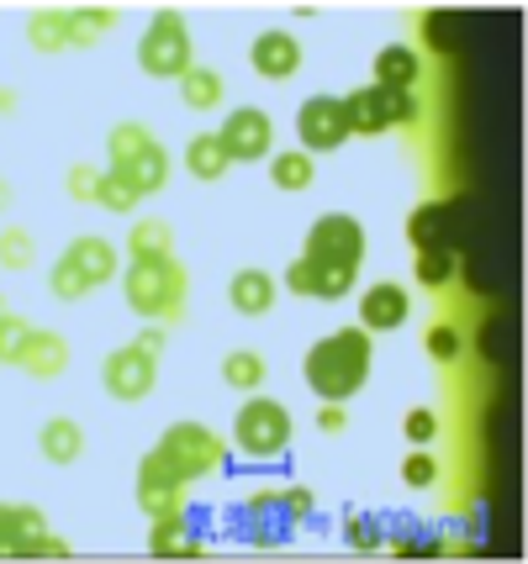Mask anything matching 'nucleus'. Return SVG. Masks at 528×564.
Instances as JSON below:
<instances>
[{"mask_svg":"<svg viewBox=\"0 0 528 564\" xmlns=\"http://www.w3.org/2000/svg\"><path fill=\"white\" fill-rule=\"evenodd\" d=\"M227 295H233V306H238L244 317H265V312L276 306V280L265 270H238L233 285H227Z\"/></svg>","mask_w":528,"mask_h":564,"instance_id":"nucleus-20","label":"nucleus"},{"mask_svg":"<svg viewBox=\"0 0 528 564\" xmlns=\"http://www.w3.org/2000/svg\"><path fill=\"white\" fill-rule=\"evenodd\" d=\"M180 96H185L191 111H212L223 100V74L206 69V64H191V69L180 74Z\"/></svg>","mask_w":528,"mask_h":564,"instance_id":"nucleus-25","label":"nucleus"},{"mask_svg":"<svg viewBox=\"0 0 528 564\" xmlns=\"http://www.w3.org/2000/svg\"><path fill=\"white\" fill-rule=\"evenodd\" d=\"M138 348H149V354H159V348H164V327H149V333L138 338Z\"/></svg>","mask_w":528,"mask_h":564,"instance_id":"nucleus-43","label":"nucleus"},{"mask_svg":"<svg viewBox=\"0 0 528 564\" xmlns=\"http://www.w3.org/2000/svg\"><path fill=\"white\" fill-rule=\"evenodd\" d=\"M270 180H276L280 191H306V185H312V159L297 153V148H291V153H276V159H270Z\"/></svg>","mask_w":528,"mask_h":564,"instance_id":"nucleus-30","label":"nucleus"},{"mask_svg":"<svg viewBox=\"0 0 528 564\" xmlns=\"http://www.w3.org/2000/svg\"><path fill=\"white\" fill-rule=\"evenodd\" d=\"M402 322H407L402 285L380 280V285H370V291L359 295V327H365V333H391V327H402Z\"/></svg>","mask_w":528,"mask_h":564,"instance_id":"nucleus-17","label":"nucleus"},{"mask_svg":"<svg viewBox=\"0 0 528 564\" xmlns=\"http://www.w3.org/2000/svg\"><path fill=\"white\" fill-rule=\"evenodd\" d=\"M96 191H101V170L75 164V170H69V196H75V200H96Z\"/></svg>","mask_w":528,"mask_h":564,"instance_id":"nucleus-39","label":"nucleus"},{"mask_svg":"<svg viewBox=\"0 0 528 564\" xmlns=\"http://www.w3.org/2000/svg\"><path fill=\"white\" fill-rule=\"evenodd\" d=\"M111 174L127 180L138 196H153V191H164V180H170V153L153 143L149 132L138 122H122L111 132Z\"/></svg>","mask_w":528,"mask_h":564,"instance_id":"nucleus-3","label":"nucleus"},{"mask_svg":"<svg viewBox=\"0 0 528 564\" xmlns=\"http://www.w3.org/2000/svg\"><path fill=\"white\" fill-rule=\"evenodd\" d=\"M223 380L233 391H259V380H265V359L249 354V348H233L223 359Z\"/></svg>","mask_w":528,"mask_h":564,"instance_id":"nucleus-29","label":"nucleus"},{"mask_svg":"<svg viewBox=\"0 0 528 564\" xmlns=\"http://www.w3.org/2000/svg\"><path fill=\"white\" fill-rule=\"evenodd\" d=\"M249 64H254V74H265V79H291V74L302 69V43H297V32H280V26L259 32L254 48H249Z\"/></svg>","mask_w":528,"mask_h":564,"instance_id":"nucleus-16","label":"nucleus"},{"mask_svg":"<svg viewBox=\"0 0 528 564\" xmlns=\"http://www.w3.org/2000/svg\"><path fill=\"white\" fill-rule=\"evenodd\" d=\"M0 264L6 270H26L32 264V238H26L22 227H6L0 232Z\"/></svg>","mask_w":528,"mask_h":564,"instance_id":"nucleus-33","label":"nucleus"},{"mask_svg":"<svg viewBox=\"0 0 528 564\" xmlns=\"http://www.w3.org/2000/svg\"><path fill=\"white\" fill-rule=\"evenodd\" d=\"M280 501H285V517H306V512H312V491H302V486H297V491H280Z\"/></svg>","mask_w":528,"mask_h":564,"instance_id":"nucleus-41","label":"nucleus"},{"mask_svg":"<svg viewBox=\"0 0 528 564\" xmlns=\"http://www.w3.org/2000/svg\"><path fill=\"white\" fill-rule=\"evenodd\" d=\"M17 365H22L26 375H37V380H53V375H64V369H69V344H64L58 333H43V327H37V333L26 338V348H22V359H17Z\"/></svg>","mask_w":528,"mask_h":564,"instance_id":"nucleus-18","label":"nucleus"},{"mask_svg":"<svg viewBox=\"0 0 528 564\" xmlns=\"http://www.w3.org/2000/svg\"><path fill=\"white\" fill-rule=\"evenodd\" d=\"M428 354L444 359V365L460 359V333H454V327H428Z\"/></svg>","mask_w":528,"mask_h":564,"instance_id":"nucleus-40","label":"nucleus"},{"mask_svg":"<svg viewBox=\"0 0 528 564\" xmlns=\"http://www.w3.org/2000/svg\"><path fill=\"white\" fill-rule=\"evenodd\" d=\"M37 448H43V459H49V465H75L79 454H85V433H79V422L53 417V422H43Z\"/></svg>","mask_w":528,"mask_h":564,"instance_id":"nucleus-22","label":"nucleus"},{"mask_svg":"<svg viewBox=\"0 0 528 564\" xmlns=\"http://www.w3.org/2000/svg\"><path fill=\"white\" fill-rule=\"evenodd\" d=\"M412 274H418V285H423V291H439V285H450V280H454V253H439V248H418V259H412Z\"/></svg>","mask_w":528,"mask_h":564,"instance_id":"nucleus-31","label":"nucleus"},{"mask_svg":"<svg viewBox=\"0 0 528 564\" xmlns=\"http://www.w3.org/2000/svg\"><path fill=\"white\" fill-rule=\"evenodd\" d=\"M111 22H117V17H111L106 6H90V11H64V32H69V48H96Z\"/></svg>","mask_w":528,"mask_h":564,"instance_id":"nucleus-26","label":"nucleus"},{"mask_svg":"<svg viewBox=\"0 0 528 564\" xmlns=\"http://www.w3.org/2000/svg\"><path fill=\"white\" fill-rule=\"evenodd\" d=\"M122 291L138 317L175 322L180 306H185V270H180L175 259H132Z\"/></svg>","mask_w":528,"mask_h":564,"instance_id":"nucleus-2","label":"nucleus"},{"mask_svg":"<svg viewBox=\"0 0 528 564\" xmlns=\"http://www.w3.org/2000/svg\"><path fill=\"white\" fill-rule=\"evenodd\" d=\"M297 138H302L306 153H333V148H344L354 138L349 122H344V100L338 96L302 100V111H297Z\"/></svg>","mask_w":528,"mask_h":564,"instance_id":"nucleus-11","label":"nucleus"},{"mask_svg":"<svg viewBox=\"0 0 528 564\" xmlns=\"http://www.w3.org/2000/svg\"><path fill=\"white\" fill-rule=\"evenodd\" d=\"M433 475H439V465H433V454H407V465H402V480L412 486V491H428L433 486Z\"/></svg>","mask_w":528,"mask_h":564,"instance_id":"nucleus-38","label":"nucleus"},{"mask_svg":"<svg viewBox=\"0 0 528 564\" xmlns=\"http://www.w3.org/2000/svg\"><path fill=\"white\" fill-rule=\"evenodd\" d=\"M6 206H11V185L0 180V212H6Z\"/></svg>","mask_w":528,"mask_h":564,"instance_id":"nucleus-44","label":"nucleus"},{"mask_svg":"<svg viewBox=\"0 0 528 564\" xmlns=\"http://www.w3.org/2000/svg\"><path fill=\"white\" fill-rule=\"evenodd\" d=\"M153 560H196L202 554V543H191V533H185V517L180 512H164V517H153Z\"/></svg>","mask_w":528,"mask_h":564,"instance_id":"nucleus-21","label":"nucleus"},{"mask_svg":"<svg viewBox=\"0 0 528 564\" xmlns=\"http://www.w3.org/2000/svg\"><path fill=\"white\" fill-rule=\"evenodd\" d=\"M402 433H407V443L428 448V443H433V433H439V417H433L428 406H412V412H407V422H402Z\"/></svg>","mask_w":528,"mask_h":564,"instance_id":"nucleus-37","label":"nucleus"},{"mask_svg":"<svg viewBox=\"0 0 528 564\" xmlns=\"http://www.w3.org/2000/svg\"><path fill=\"white\" fill-rule=\"evenodd\" d=\"M0 312H6V306H0Z\"/></svg>","mask_w":528,"mask_h":564,"instance_id":"nucleus-45","label":"nucleus"},{"mask_svg":"<svg viewBox=\"0 0 528 564\" xmlns=\"http://www.w3.org/2000/svg\"><path fill=\"white\" fill-rule=\"evenodd\" d=\"M285 285L306 301H344L354 285V270L349 264H327V259H291V270H285Z\"/></svg>","mask_w":528,"mask_h":564,"instance_id":"nucleus-13","label":"nucleus"},{"mask_svg":"<svg viewBox=\"0 0 528 564\" xmlns=\"http://www.w3.org/2000/svg\"><path fill=\"white\" fill-rule=\"evenodd\" d=\"M32 333H37V327H32L26 317H11V312H0V359H11V365H17Z\"/></svg>","mask_w":528,"mask_h":564,"instance_id":"nucleus-32","label":"nucleus"},{"mask_svg":"<svg viewBox=\"0 0 528 564\" xmlns=\"http://www.w3.org/2000/svg\"><path fill=\"white\" fill-rule=\"evenodd\" d=\"M185 164H191V174L196 180H223L233 164H227L223 143L212 138V132H202V138H191V148H185Z\"/></svg>","mask_w":528,"mask_h":564,"instance_id":"nucleus-27","label":"nucleus"},{"mask_svg":"<svg viewBox=\"0 0 528 564\" xmlns=\"http://www.w3.org/2000/svg\"><path fill=\"white\" fill-rule=\"evenodd\" d=\"M180 480L175 469H170V459L153 448V454H143V465H138V507L149 517H164V512H180Z\"/></svg>","mask_w":528,"mask_h":564,"instance_id":"nucleus-15","label":"nucleus"},{"mask_svg":"<svg viewBox=\"0 0 528 564\" xmlns=\"http://www.w3.org/2000/svg\"><path fill=\"white\" fill-rule=\"evenodd\" d=\"M138 69L153 74V79H180L191 69V32H185V17L180 11H159L138 43Z\"/></svg>","mask_w":528,"mask_h":564,"instance_id":"nucleus-4","label":"nucleus"},{"mask_svg":"<svg viewBox=\"0 0 528 564\" xmlns=\"http://www.w3.org/2000/svg\"><path fill=\"white\" fill-rule=\"evenodd\" d=\"M418 117V100L412 90H380V85H365V90H349L344 96V122L349 132H365V138H380L386 127H402Z\"/></svg>","mask_w":528,"mask_h":564,"instance_id":"nucleus-6","label":"nucleus"},{"mask_svg":"<svg viewBox=\"0 0 528 564\" xmlns=\"http://www.w3.org/2000/svg\"><path fill=\"white\" fill-rule=\"evenodd\" d=\"M26 37H32V48H37V53L69 48V32H64V11H32V22H26Z\"/></svg>","mask_w":528,"mask_h":564,"instance_id":"nucleus-28","label":"nucleus"},{"mask_svg":"<svg viewBox=\"0 0 528 564\" xmlns=\"http://www.w3.org/2000/svg\"><path fill=\"white\" fill-rule=\"evenodd\" d=\"M127 248H132V259H175V227L159 217H143L132 227Z\"/></svg>","mask_w":528,"mask_h":564,"instance_id":"nucleus-24","label":"nucleus"},{"mask_svg":"<svg viewBox=\"0 0 528 564\" xmlns=\"http://www.w3.org/2000/svg\"><path fill=\"white\" fill-rule=\"evenodd\" d=\"M64 259H69L90 285H106V280L117 274V248L106 243V238H75V243L64 248Z\"/></svg>","mask_w":528,"mask_h":564,"instance_id":"nucleus-19","label":"nucleus"},{"mask_svg":"<svg viewBox=\"0 0 528 564\" xmlns=\"http://www.w3.org/2000/svg\"><path fill=\"white\" fill-rule=\"evenodd\" d=\"M96 200H101L106 212H132V206H138V191H132L127 180H117V174L106 170V174H101V191H96Z\"/></svg>","mask_w":528,"mask_h":564,"instance_id":"nucleus-35","label":"nucleus"},{"mask_svg":"<svg viewBox=\"0 0 528 564\" xmlns=\"http://www.w3.org/2000/svg\"><path fill=\"white\" fill-rule=\"evenodd\" d=\"M233 438H238V448H244V454H254V459H270V454H280V448L291 443V412H285L280 401H270V395H249V401L238 406Z\"/></svg>","mask_w":528,"mask_h":564,"instance_id":"nucleus-5","label":"nucleus"},{"mask_svg":"<svg viewBox=\"0 0 528 564\" xmlns=\"http://www.w3.org/2000/svg\"><path fill=\"white\" fill-rule=\"evenodd\" d=\"M227 164H254V159H270V143H276V127H270V111L259 106H238L233 117L217 132Z\"/></svg>","mask_w":528,"mask_h":564,"instance_id":"nucleus-9","label":"nucleus"},{"mask_svg":"<svg viewBox=\"0 0 528 564\" xmlns=\"http://www.w3.org/2000/svg\"><path fill=\"white\" fill-rule=\"evenodd\" d=\"M49 285H53V295H58V301H79V295L90 291V280H85V274H79L69 259H58V264H53Z\"/></svg>","mask_w":528,"mask_h":564,"instance_id":"nucleus-34","label":"nucleus"},{"mask_svg":"<svg viewBox=\"0 0 528 564\" xmlns=\"http://www.w3.org/2000/svg\"><path fill=\"white\" fill-rule=\"evenodd\" d=\"M159 454L170 459V469H175L180 480H202V475H212V469L223 465V438L212 427H202V422H175L159 438Z\"/></svg>","mask_w":528,"mask_h":564,"instance_id":"nucleus-8","label":"nucleus"},{"mask_svg":"<svg viewBox=\"0 0 528 564\" xmlns=\"http://www.w3.org/2000/svg\"><path fill=\"white\" fill-rule=\"evenodd\" d=\"M423 74V58L412 48H380L376 53V85L380 90H412Z\"/></svg>","mask_w":528,"mask_h":564,"instance_id":"nucleus-23","label":"nucleus"},{"mask_svg":"<svg viewBox=\"0 0 528 564\" xmlns=\"http://www.w3.org/2000/svg\"><path fill=\"white\" fill-rule=\"evenodd\" d=\"M0 560H69V543L49 539L43 512L0 507Z\"/></svg>","mask_w":528,"mask_h":564,"instance_id":"nucleus-7","label":"nucleus"},{"mask_svg":"<svg viewBox=\"0 0 528 564\" xmlns=\"http://www.w3.org/2000/svg\"><path fill=\"white\" fill-rule=\"evenodd\" d=\"M344 533H349L354 549H380V522L365 512H349L344 517Z\"/></svg>","mask_w":528,"mask_h":564,"instance_id":"nucleus-36","label":"nucleus"},{"mask_svg":"<svg viewBox=\"0 0 528 564\" xmlns=\"http://www.w3.org/2000/svg\"><path fill=\"white\" fill-rule=\"evenodd\" d=\"M306 386L323 395V401H349L365 375H370V333L365 327H344L323 344L306 348Z\"/></svg>","mask_w":528,"mask_h":564,"instance_id":"nucleus-1","label":"nucleus"},{"mask_svg":"<svg viewBox=\"0 0 528 564\" xmlns=\"http://www.w3.org/2000/svg\"><path fill=\"white\" fill-rule=\"evenodd\" d=\"M344 422H349V417L338 412V401H327L323 412H317V427H323V433H344Z\"/></svg>","mask_w":528,"mask_h":564,"instance_id":"nucleus-42","label":"nucleus"},{"mask_svg":"<svg viewBox=\"0 0 528 564\" xmlns=\"http://www.w3.org/2000/svg\"><path fill=\"white\" fill-rule=\"evenodd\" d=\"M306 259H327V264H349L359 270V259H365V227L354 217H317L312 221V232H306Z\"/></svg>","mask_w":528,"mask_h":564,"instance_id":"nucleus-10","label":"nucleus"},{"mask_svg":"<svg viewBox=\"0 0 528 564\" xmlns=\"http://www.w3.org/2000/svg\"><path fill=\"white\" fill-rule=\"evenodd\" d=\"M101 380L117 401H143L153 391V380H159V354H149V348H138V344L117 348V354H106Z\"/></svg>","mask_w":528,"mask_h":564,"instance_id":"nucleus-12","label":"nucleus"},{"mask_svg":"<svg viewBox=\"0 0 528 564\" xmlns=\"http://www.w3.org/2000/svg\"><path fill=\"white\" fill-rule=\"evenodd\" d=\"M407 243H412V248H439V253H454V248H460V206H454V200L418 206V212L407 217Z\"/></svg>","mask_w":528,"mask_h":564,"instance_id":"nucleus-14","label":"nucleus"}]
</instances>
